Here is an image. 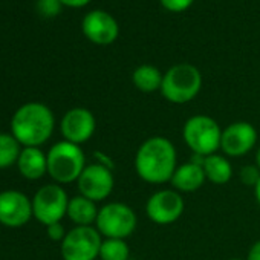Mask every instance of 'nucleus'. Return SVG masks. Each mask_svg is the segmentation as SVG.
<instances>
[{
  "mask_svg": "<svg viewBox=\"0 0 260 260\" xmlns=\"http://www.w3.org/2000/svg\"><path fill=\"white\" fill-rule=\"evenodd\" d=\"M130 260H132V258H130Z\"/></svg>",
  "mask_w": 260,
  "mask_h": 260,
  "instance_id": "obj_31",
  "label": "nucleus"
},
{
  "mask_svg": "<svg viewBox=\"0 0 260 260\" xmlns=\"http://www.w3.org/2000/svg\"><path fill=\"white\" fill-rule=\"evenodd\" d=\"M204 172L207 176V181H210L214 185H225L233 178V164L225 155L213 153L210 156L204 158Z\"/></svg>",
  "mask_w": 260,
  "mask_h": 260,
  "instance_id": "obj_18",
  "label": "nucleus"
},
{
  "mask_svg": "<svg viewBox=\"0 0 260 260\" xmlns=\"http://www.w3.org/2000/svg\"><path fill=\"white\" fill-rule=\"evenodd\" d=\"M19 172L29 181H37L48 173V158L39 147H23L17 161Z\"/></svg>",
  "mask_w": 260,
  "mask_h": 260,
  "instance_id": "obj_16",
  "label": "nucleus"
},
{
  "mask_svg": "<svg viewBox=\"0 0 260 260\" xmlns=\"http://www.w3.org/2000/svg\"><path fill=\"white\" fill-rule=\"evenodd\" d=\"M103 236L95 226H74L61 242L60 251L63 260H96Z\"/></svg>",
  "mask_w": 260,
  "mask_h": 260,
  "instance_id": "obj_8",
  "label": "nucleus"
},
{
  "mask_svg": "<svg viewBox=\"0 0 260 260\" xmlns=\"http://www.w3.org/2000/svg\"><path fill=\"white\" fill-rule=\"evenodd\" d=\"M77 185L81 196L96 204L103 202L112 194L115 187L113 169H109L98 162L87 164L83 173L80 175Z\"/></svg>",
  "mask_w": 260,
  "mask_h": 260,
  "instance_id": "obj_10",
  "label": "nucleus"
},
{
  "mask_svg": "<svg viewBox=\"0 0 260 260\" xmlns=\"http://www.w3.org/2000/svg\"><path fill=\"white\" fill-rule=\"evenodd\" d=\"M20 143L13 134H0V169H7L17 164L22 153Z\"/></svg>",
  "mask_w": 260,
  "mask_h": 260,
  "instance_id": "obj_20",
  "label": "nucleus"
},
{
  "mask_svg": "<svg viewBox=\"0 0 260 260\" xmlns=\"http://www.w3.org/2000/svg\"><path fill=\"white\" fill-rule=\"evenodd\" d=\"M138 226L135 210L124 202H109L98 211L95 228L103 239H128Z\"/></svg>",
  "mask_w": 260,
  "mask_h": 260,
  "instance_id": "obj_6",
  "label": "nucleus"
},
{
  "mask_svg": "<svg viewBox=\"0 0 260 260\" xmlns=\"http://www.w3.org/2000/svg\"><path fill=\"white\" fill-rule=\"evenodd\" d=\"M202 89V74L190 63H178L164 74L161 93L172 104L193 101Z\"/></svg>",
  "mask_w": 260,
  "mask_h": 260,
  "instance_id": "obj_3",
  "label": "nucleus"
},
{
  "mask_svg": "<svg viewBox=\"0 0 260 260\" xmlns=\"http://www.w3.org/2000/svg\"><path fill=\"white\" fill-rule=\"evenodd\" d=\"M257 128L248 121H234L222 130L220 150L226 158H242L255 149Z\"/></svg>",
  "mask_w": 260,
  "mask_h": 260,
  "instance_id": "obj_11",
  "label": "nucleus"
},
{
  "mask_svg": "<svg viewBox=\"0 0 260 260\" xmlns=\"http://www.w3.org/2000/svg\"><path fill=\"white\" fill-rule=\"evenodd\" d=\"M178 169V152L175 144L166 137H150L137 150L135 170L141 181L161 185L172 181Z\"/></svg>",
  "mask_w": 260,
  "mask_h": 260,
  "instance_id": "obj_1",
  "label": "nucleus"
},
{
  "mask_svg": "<svg viewBox=\"0 0 260 260\" xmlns=\"http://www.w3.org/2000/svg\"><path fill=\"white\" fill-rule=\"evenodd\" d=\"M63 7H69V8H83L86 7L90 0H60Z\"/></svg>",
  "mask_w": 260,
  "mask_h": 260,
  "instance_id": "obj_27",
  "label": "nucleus"
},
{
  "mask_svg": "<svg viewBox=\"0 0 260 260\" xmlns=\"http://www.w3.org/2000/svg\"><path fill=\"white\" fill-rule=\"evenodd\" d=\"M185 211L184 196L173 188H162L150 194L146 204L147 217L161 226L172 225L181 219Z\"/></svg>",
  "mask_w": 260,
  "mask_h": 260,
  "instance_id": "obj_9",
  "label": "nucleus"
},
{
  "mask_svg": "<svg viewBox=\"0 0 260 260\" xmlns=\"http://www.w3.org/2000/svg\"><path fill=\"white\" fill-rule=\"evenodd\" d=\"M32 201L22 191L5 190L0 193V225L19 228L32 217Z\"/></svg>",
  "mask_w": 260,
  "mask_h": 260,
  "instance_id": "obj_13",
  "label": "nucleus"
},
{
  "mask_svg": "<svg viewBox=\"0 0 260 260\" xmlns=\"http://www.w3.org/2000/svg\"><path fill=\"white\" fill-rule=\"evenodd\" d=\"M255 166L260 169V146H258L257 150H255Z\"/></svg>",
  "mask_w": 260,
  "mask_h": 260,
  "instance_id": "obj_29",
  "label": "nucleus"
},
{
  "mask_svg": "<svg viewBox=\"0 0 260 260\" xmlns=\"http://www.w3.org/2000/svg\"><path fill=\"white\" fill-rule=\"evenodd\" d=\"M98 211L100 208L96 207V202L78 194L69 199L66 216L72 220V223H75V226H93Z\"/></svg>",
  "mask_w": 260,
  "mask_h": 260,
  "instance_id": "obj_17",
  "label": "nucleus"
},
{
  "mask_svg": "<svg viewBox=\"0 0 260 260\" xmlns=\"http://www.w3.org/2000/svg\"><path fill=\"white\" fill-rule=\"evenodd\" d=\"M226 260H246V258H239V257H234V258H226Z\"/></svg>",
  "mask_w": 260,
  "mask_h": 260,
  "instance_id": "obj_30",
  "label": "nucleus"
},
{
  "mask_svg": "<svg viewBox=\"0 0 260 260\" xmlns=\"http://www.w3.org/2000/svg\"><path fill=\"white\" fill-rule=\"evenodd\" d=\"M239 179L243 185L246 187H255V184L260 179V169L255 164H248L243 166L239 172Z\"/></svg>",
  "mask_w": 260,
  "mask_h": 260,
  "instance_id": "obj_22",
  "label": "nucleus"
},
{
  "mask_svg": "<svg viewBox=\"0 0 260 260\" xmlns=\"http://www.w3.org/2000/svg\"><path fill=\"white\" fill-rule=\"evenodd\" d=\"M252 190H254V198H255L257 204L260 205V179H258V182L255 184V187Z\"/></svg>",
  "mask_w": 260,
  "mask_h": 260,
  "instance_id": "obj_28",
  "label": "nucleus"
},
{
  "mask_svg": "<svg viewBox=\"0 0 260 260\" xmlns=\"http://www.w3.org/2000/svg\"><path fill=\"white\" fill-rule=\"evenodd\" d=\"M69 198L60 184H48L32 198V214L45 226L61 222L68 213Z\"/></svg>",
  "mask_w": 260,
  "mask_h": 260,
  "instance_id": "obj_7",
  "label": "nucleus"
},
{
  "mask_svg": "<svg viewBox=\"0 0 260 260\" xmlns=\"http://www.w3.org/2000/svg\"><path fill=\"white\" fill-rule=\"evenodd\" d=\"M101 260H130V248L125 239H103Z\"/></svg>",
  "mask_w": 260,
  "mask_h": 260,
  "instance_id": "obj_21",
  "label": "nucleus"
},
{
  "mask_svg": "<svg viewBox=\"0 0 260 260\" xmlns=\"http://www.w3.org/2000/svg\"><path fill=\"white\" fill-rule=\"evenodd\" d=\"M96 130V119L93 113L86 107H74L69 109L61 121H60V132L64 141L81 146L87 143Z\"/></svg>",
  "mask_w": 260,
  "mask_h": 260,
  "instance_id": "obj_12",
  "label": "nucleus"
},
{
  "mask_svg": "<svg viewBox=\"0 0 260 260\" xmlns=\"http://www.w3.org/2000/svg\"><path fill=\"white\" fill-rule=\"evenodd\" d=\"M55 116L43 103H26L11 118V134L23 147H40L54 134Z\"/></svg>",
  "mask_w": 260,
  "mask_h": 260,
  "instance_id": "obj_2",
  "label": "nucleus"
},
{
  "mask_svg": "<svg viewBox=\"0 0 260 260\" xmlns=\"http://www.w3.org/2000/svg\"><path fill=\"white\" fill-rule=\"evenodd\" d=\"M46 233H48L49 239L54 240V242H63V239H64L66 234H68V231L64 230V226H63L61 222L48 225V226H46Z\"/></svg>",
  "mask_w": 260,
  "mask_h": 260,
  "instance_id": "obj_25",
  "label": "nucleus"
},
{
  "mask_svg": "<svg viewBox=\"0 0 260 260\" xmlns=\"http://www.w3.org/2000/svg\"><path fill=\"white\" fill-rule=\"evenodd\" d=\"M162 78L164 74H161V71L153 64H141L132 74L134 86L144 93H153L156 90H161Z\"/></svg>",
  "mask_w": 260,
  "mask_h": 260,
  "instance_id": "obj_19",
  "label": "nucleus"
},
{
  "mask_svg": "<svg viewBox=\"0 0 260 260\" xmlns=\"http://www.w3.org/2000/svg\"><path fill=\"white\" fill-rule=\"evenodd\" d=\"M159 2L170 13H184L194 4V0H159Z\"/></svg>",
  "mask_w": 260,
  "mask_h": 260,
  "instance_id": "obj_24",
  "label": "nucleus"
},
{
  "mask_svg": "<svg viewBox=\"0 0 260 260\" xmlns=\"http://www.w3.org/2000/svg\"><path fill=\"white\" fill-rule=\"evenodd\" d=\"M46 158L48 175L60 185L77 182L87 166L83 149L64 140L54 144L46 153Z\"/></svg>",
  "mask_w": 260,
  "mask_h": 260,
  "instance_id": "obj_4",
  "label": "nucleus"
},
{
  "mask_svg": "<svg viewBox=\"0 0 260 260\" xmlns=\"http://www.w3.org/2000/svg\"><path fill=\"white\" fill-rule=\"evenodd\" d=\"M61 8L60 0H37V11L43 17H55L61 13Z\"/></svg>",
  "mask_w": 260,
  "mask_h": 260,
  "instance_id": "obj_23",
  "label": "nucleus"
},
{
  "mask_svg": "<svg viewBox=\"0 0 260 260\" xmlns=\"http://www.w3.org/2000/svg\"><path fill=\"white\" fill-rule=\"evenodd\" d=\"M81 31L89 42L100 46H107L118 39L119 26L115 17L109 13L93 10L84 16L81 22Z\"/></svg>",
  "mask_w": 260,
  "mask_h": 260,
  "instance_id": "obj_14",
  "label": "nucleus"
},
{
  "mask_svg": "<svg viewBox=\"0 0 260 260\" xmlns=\"http://www.w3.org/2000/svg\"><path fill=\"white\" fill-rule=\"evenodd\" d=\"M246 260H260V240H257L251 245Z\"/></svg>",
  "mask_w": 260,
  "mask_h": 260,
  "instance_id": "obj_26",
  "label": "nucleus"
},
{
  "mask_svg": "<svg viewBox=\"0 0 260 260\" xmlns=\"http://www.w3.org/2000/svg\"><path fill=\"white\" fill-rule=\"evenodd\" d=\"M207 176L204 172V167L201 164H196L193 161H188L185 164L178 166L176 172L172 176V188L182 193H194L205 184Z\"/></svg>",
  "mask_w": 260,
  "mask_h": 260,
  "instance_id": "obj_15",
  "label": "nucleus"
},
{
  "mask_svg": "<svg viewBox=\"0 0 260 260\" xmlns=\"http://www.w3.org/2000/svg\"><path fill=\"white\" fill-rule=\"evenodd\" d=\"M222 127L208 115H193L182 127V138L187 147L201 156H210L220 150Z\"/></svg>",
  "mask_w": 260,
  "mask_h": 260,
  "instance_id": "obj_5",
  "label": "nucleus"
}]
</instances>
